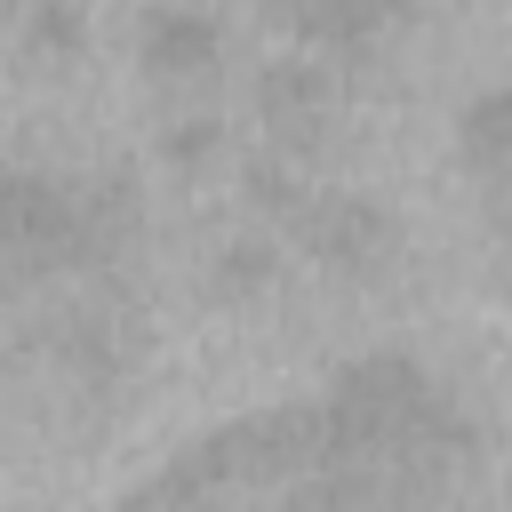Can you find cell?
Wrapping results in <instances>:
<instances>
[{"label": "cell", "instance_id": "cell-5", "mask_svg": "<svg viewBox=\"0 0 512 512\" xmlns=\"http://www.w3.org/2000/svg\"><path fill=\"white\" fill-rule=\"evenodd\" d=\"M272 280H280L272 240H224V248H216V264H208V288H216L224 304H256Z\"/></svg>", "mask_w": 512, "mask_h": 512}, {"label": "cell", "instance_id": "cell-3", "mask_svg": "<svg viewBox=\"0 0 512 512\" xmlns=\"http://www.w3.org/2000/svg\"><path fill=\"white\" fill-rule=\"evenodd\" d=\"M136 56L160 88H192V80H216V56H224V32L216 16H192V8H152L136 24Z\"/></svg>", "mask_w": 512, "mask_h": 512}, {"label": "cell", "instance_id": "cell-7", "mask_svg": "<svg viewBox=\"0 0 512 512\" xmlns=\"http://www.w3.org/2000/svg\"><path fill=\"white\" fill-rule=\"evenodd\" d=\"M208 152H216V120H208V112L168 120V136H160V160H168V168H200Z\"/></svg>", "mask_w": 512, "mask_h": 512}, {"label": "cell", "instance_id": "cell-4", "mask_svg": "<svg viewBox=\"0 0 512 512\" xmlns=\"http://www.w3.org/2000/svg\"><path fill=\"white\" fill-rule=\"evenodd\" d=\"M456 152H464V168L472 176H512V88H480L472 104H464V120H456Z\"/></svg>", "mask_w": 512, "mask_h": 512}, {"label": "cell", "instance_id": "cell-6", "mask_svg": "<svg viewBox=\"0 0 512 512\" xmlns=\"http://www.w3.org/2000/svg\"><path fill=\"white\" fill-rule=\"evenodd\" d=\"M384 24H400V16H392V8H336V0H320V8L296 16V32L320 40V48H360V40H376Z\"/></svg>", "mask_w": 512, "mask_h": 512}, {"label": "cell", "instance_id": "cell-2", "mask_svg": "<svg viewBox=\"0 0 512 512\" xmlns=\"http://www.w3.org/2000/svg\"><path fill=\"white\" fill-rule=\"evenodd\" d=\"M328 104H336V80H328L320 56H280V64L256 72V120L272 128V152H280V160L320 136Z\"/></svg>", "mask_w": 512, "mask_h": 512}, {"label": "cell", "instance_id": "cell-1", "mask_svg": "<svg viewBox=\"0 0 512 512\" xmlns=\"http://www.w3.org/2000/svg\"><path fill=\"white\" fill-rule=\"evenodd\" d=\"M296 240L320 272L336 280H384L400 264V216H384L376 200L360 192H312L296 208Z\"/></svg>", "mask_w": 512, "mask_h": 512}, {"label": "cell", "instance_id": "cell-8", "mask_svg": "<svg viewBox=\"0 0 512 512\" xmlns=\"http://www.w3.org/2000/svg\"><path fill=\"white\" fill-rule=\"evenodd\" d=\"M32 40H48V48H80V16H64V8H32Z\"/></svg>", "mask_w": 512, "mask_h": 512}]
</instances>
